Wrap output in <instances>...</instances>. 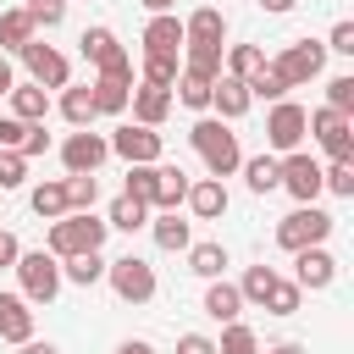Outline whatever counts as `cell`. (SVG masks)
Wrapping results in <instances>:
<instances>
[{
    "label": "cell",
    "mask_w": 354,
    "mask_h": 354,
    "mask_svg": "<svg viewBox=\"0 0 354 354\" xmlns=\"http://www.w3.org/2000/svg\"><path fill=\"white\" fill-rule=\"evenodd\" d=\"M293 88L299 83H310V77H321V66H326V44H315V39H299V44H288L277 61H271Z\"/></svg>",
    "instance_id": "obj_9"
},
{
    "label": "cell",
    "mask_w": 354,
    "mask_h": 354,
    "mask_svg": "<svg viewBox=\"0 0 354 354\" xmlns=\"http://www.w3.org/2000/svg\"><path fill=\"white\" fill-rule=\"evenodd\" d=\"M122 194H133V199L155 205V160H149V166H133V171H127V188H122Z\"/></svg>",
    "instance_id": "obj_43"
},
{
    "label": "cell",
    "mask_w": 354,
    "mask_h": 354,
    "mask_svg": "<svg viewBox=\"0 0 354 354\" xmlns=\"http://www.w3.org/2000/svg\"><path fill=\"white\" fill-rule=\"evenodd\" d=\"M243 177H249L254 194H271V188L282 183V160H277V155H254V160H243Z\"/></svg>",
    "instance_id": "obj_29"
},
{
    "label": "cell",
    "mask_w": 354,
    "mask_h": 354,
    "mask_svg": "<svg viewBox=\"0 0 354 354\" xmlns=\"http://www.w3.org/2000/svg\"><path fill=\"white\" fill-rule=\"evenodd\" d=\"M33 39V17L17 6V11H0V50H22Z\"/></svg>",
    "instance_id": "obj_31"
},
{
    "label": "cell",
    "mask_w": 354,
    "mask_h": 354,
    "mask_svg": "<svg viewBox=\"0 0 354 354\" xmlns=\"http://www.w3.org/2000/svg\"><path fill=\"white\" fill-rule=\"evenodd\" d=\"M22 177H28V160L17 149H0V188H17Z\"/></svg>",
    "instance_id": "obj_46"
},
{
    "label": "cell",
    "mask_w": 354,
    "mask_h": 354,
    "mask_svg": "<svg viewBox=\"0 0 354 354\" xmlns=\"http://www.w3.org/2000/svg\"><path fill=\"white\" fill-rule=\"evenodd\" d=\"M0 337L6 343H28L33 337V310L22 293H0Z\"/></svg>",
    "instance_id": "obj_16"
},
{
    "label": "cell",
    "mask_w": 354,
    "mask_h": 354,
    "mask_svg": "<svg viewBox=\"0 0 354 354\" xmlns=\"http://www.w3.org/2000/svg\"><path fill=\"white\" fill-rule=\"evenodd\" d=\"M22 138H28V122L0 116V149H22Z\"/></svg>",
    "instance_id": "obj_48"
},
{
    "label": "cell",
    "mask_w": 354,
    "mask_h": 354,
    "mask_svg": "<svg viewBox=\"0 0 354 354\" xmlns=\"http://www.w3.org/2000/svg\"><path fill=\"white\" fill-rule=\"evenodd\" d=\"M271 282H277V271H271V266H249V271H243V282H238V293H243L249 304H266Z\"/></svg>",
    "instance_id": "obj_39"
},
{
    "label": "cell",
    "mask_w": 354,
    "mask_h": 354,
    "mask_svg": "<svg viewBox=\"0 0 354 354\" xmlns=\"http://www.w3.org/2000/svg\"><path fill=\"white\" fill-rule=\"evenodd\" d=\"M105 277H111V288H116V299H122V304H144V299H155V266H149V260H138V254L111 260V266H105Z\"/></svg>",
    "instance_id": "obj_5"
},
{
    "label": "cell",
    "mask_w": 354,
    "mask_h": 354,
    "mask_svg": "<svg viewBox=\"0 0 354 354\" xmlns=\"http://www.w3.org/2000/svg\"><path fill=\"white\" fill-rule=\"evenodd\" d=\"M238 310H243V293H238V282H221V277H210V288H205V315L210 321H238Z\"/></svg>",
    "instance_id": "obj_21"
},
{
    "label": "cell",
    "mask_w": 354,
    "mask_h": 354,
    "mask_svg": "<svg viewBox=\"0 0 354 354\" xmlns=\"http://www.w3.org/2000/svg\"><path fill=\"white\" fill-rule=\"evenodd\" d=\"M33 216H44V221L66 216V183H39L33 188Z\"/></svg>",
    "instance_id": "obj_37"
},
{
    "label": "cell",
    "mask_w": 354,
    "mask_h": 354,
    "mask_svg": "<svg viewBox=\"0 0 354 354\" xmlns=\"http://www.w3.org/2000/svg\"><path fill=\"white\" fill-rule=\"evenodd\" d=\"M138 6H144V11H171L177 0H138Z\"/></svg>",
    "instance_id": "obj_56"
},
{
    "label": "cell",
    "mask_w": 354,
    "mask_h": 354,
    "mask_svg": "<svg viewBox=\"0 0 354 354\" xmlns=\"http://www.w3.org/2000/svg\"><path fill=\"white\" fill-rule=\"evenodd\" d=\"M155 243H160V249H171V254H177V249H188V221H177V210H166V216L155 221Z\"/></svg>",
    "instance_id": "obj_38"
},
{
    "label": "cell",
    "mask_w": 354,
    "mask_h": 354,
    "mask_svg": "<svg viewBox=\"0 0 354 354\" xmlns=\"http://www.w3.org/2000/svg\"><path fill=\"white\" fill-rule=\"evenodd\" d=\"M6 100H11V116H17V122H44V116H50V94H44L39 83H11Z\"/></svg>",
    "instance_id": "obj_22"
},
{
    "label": "cell",
    "mask_w": 354,
    "mask_h": 354,
    "mask_svg": "<svg viewBox=\"0 0 354 354\" xmlns=\"http://www.w3.org/2000/svg\"><path fill=\"white\" fill-rule=\"evenodd\" d=\"M188 271L205 277V282L221 277V271H227V249H221V243H188Z\"/></svg>",
    "instance_id": "obj_27"
},
{
    "label": "cell",
    "mask_w": 354,
    "mask_h": 354,
    "mask_svg": "<svg viewBox=\"0 0 354 354\" xmlns=\"http://www.w3.org/2000/svg\"><path fill=\"white\" fill-rule=\"evenodd\" d=\"M216 354H260V337H254L249 326H238V321H227V332H221V343H216Z\"/></svg>",
    "instance_id": "obj_41"
},
{
    "label": "cell",
    "mask_w": 354,
    "mask_h": 354,
    "mask_svg": "<svg viewBox=\"0 0 354 354\" xmlns=\"http://www.w3.org/2000/svg\"><path fill=\"white\" fill-rule=\"evenodd\" d=\"M183 39H210V44H221V39H227V17H221L216 6H199V11L183 22Z\"/></svg>",
    "instance_id": "obj_25"
},
{
    "label": "cell",
    "mask_w": 354,
    "mask_h": 354,
    "mask_svg": "<svg viewBox=\"0 0 354 354\" xmlns=\"http://www.w3.org/2000/svg\"><path fill=\"white\" fill-rule=\"evenodd\" d=\"M160 133L155 127H144V122H133V127H116V138H111V155H122L127 166H149V160H160Z\"/></svg>",
    "instance_id": "obj_11"
},
{
    "label": "cell",
    "mask_w": 354,
    "mask_h": 354,
    "mask_svg": "<svg viewBox=\"0 0 354 354\" xmlns=\"http://www.w3.org/2000/svg\"><path fill=\"white\" fill-rule=\"evenodd\" d=\"M177 100L188 105V111H210V77H194V72H177Z\"/></svg>",
    "instance_id": "obj_34"
},
{
    "label": "cell",
    "mask_w": 354,
    "mask_h": 354,
    "mask_svg": "<svg viewBox=\"0 0 354 354\" xmlns=\"http://www.w3.org/2000/svg\"><path fill=\"white\" fill-rule=\"evenodd\" d=\"M17 348H22V354H61L55 343H39V337H28V343H17Z\"/></svg>",
    "instance_id": "obj_52"
},
{
    "label": "cell",
    "mask_w": 354,
    "mask_h": 354,
    "mask_svg": "<svg viewBox=\"0 0 354 354\" xmlns=\"http://www.w3.org/2000/svg\"><path fill=\"white\" fill-rule=\"evenodd\" d=\"M17 55L28 61V72H33V83H39V88H66L72 66H66V55H61L55 44H39V39H28Z\"/></svg>",
    "instance_id": "obj_10"
},
{
    "label": "cell",
    "mask_w": 354,
    "mask_h": 354,
    "mask_svg": "<svg viewBox=\"0 0 354 354\" xmlns=\"http://www.w3.org/2000/svg\"><path fill=\"white\" fill-rule=\"evenodd\" d=\"M127 100H133V122H144V127H160L166 111H171V88H155V83L133 88Z\"/></svg>",
    "instance_id": "obj_18"
},
{
    "label": "cell",
    "mask_w": 354,
    "mask_h": 354,
    "mask_svg": "<svg viewBox=\"0 0 354 354\" xmlns=\"http://www.w3.org/2000/svg\"><path fill=\"white\" fill-rule=\"evenodd\" d=\"M326 105H332V111H343V116L354 111V77H348V72L326 83Z\"/></svg>",
    "instance_id": "obj_45"
},
{
    "label": "cell",
    "mask_w": 354,
    "mask_h": 354,
    "mask_svg": "<svg viewBox=\"0 0 354 354\" xmlns=\"http://www.w3.org/2000/svg\"><path fill=\"white\" fill-rule=\"evenodd\" d=\"M271 354H304V348H299V343H277Z\"/></svg>",
    "instance_id": "obj_57"
},
{
    "label": "cell",
    "mask_w": 354,
    "mask_h": 354,
    "mask_svg": "<svg viewBox=\"0 0 354 354\" xmlns=\"http://www.w3.org/2000/svg\"><path fill=\"white\" fill-rule=\"evenodd\" d=\"M77 44H83V61H94V66H100V77H133V55L116 44V33H111V28H88Z\"/></svg>",
    "instance_id": "obj_6"
},
{
    "label": "cell",
    "mask_w": 354,
    "mask_h": 354,
    "mask_svg": "<svg viewBox=\"0 0 354 354\" xmlns=\"http://www.w3.org/2000/svg\"><path fill=\"white\" fill-rule=\"evenodd\" d=\"M288 88H293V83H288V77H282L271 61H266V66L249 77V100H271V105H277V100H288Z\"/></svg>",
    "instance_id": "obj_28"
},
{
    "label": "cell",
    "mask_w": 354,
    "mask_h": 354,
    "mask_svg": "<svg viewBox=\"0 0 354 354\" xmlns=\"http://www.w3.org/2000/svg\"><path fill=\"white\" fill-rule=\"evenodd\" d=\"M326 50H337V55H354V22H337V28H332V39H326Z\"/></svg>",
    "instance_id": "obj_49"
},
{
    "label": "cell",
    "mask_w": 354,
    "mask_h": 354,
    "mask_svg": "<svg viewBox=\"0 0 354 354\" xmlns=\"http://www.w3.org/2000/svg\"><path fill=\"white\" fill-rule=\"evenodd\" d=\"M22 11L33 17V28H61V17H66V0H28Z\"/></svg>",
    "instance_id": "obj_44"
},
{
    "label": "cell",
    "mask_w": 354,
    "mask_h": 354,
    "mask_svg": "<svg viewBox=\"0 0 354 354\" xmlns=\"http://www.w3.org/2000/svg\"><path fill=\"white\" fill-rule=\"evenodd\" d=\"M105 232H111V221H100L94 210H66V216H55V221H50L44 249H50L55 260H72V254L100 249V243H105Z\"/></svg>",
    "instance_id": "obj_1"
},
{
    "label": "cell",
    "mask_w": 354,
    "mask_h": 354,
    "mask_svg": "<svg viewBox=\"0 0 354 354\" xmlns=\"http://www.w3.org/2000/svg\"><path fill=\"white\" fill-rule=\"evenodd\" d=\"M105 266H111V260H100V249H88V254L61 260V277H66V282H77V288H94V282L105 277Z\"/></svg>",
    "instance_id": "obj_26"
},
{
    "label": "cell",
    "mask_w": 354,
    "mask_h": 354,
    "mask_svg": "<svg viewBox=\"0 0 354 354\" xmlns=\"http://www.w3.org/2000/svg\"><path fill=\"white\" fill-rule=\"evenodd\" d=\"M44 149H50L44 122H28V138H22V149H17V155H22V160H33V155H44Z\"/></svg>",
    "instance_id": "obj_47"
},
{
    "label": "cell",
    "mask_w": 354,
    "mask_h": 354,
    "mask_svg": "<svg viewBox=\"0 0 354 354\" xmlns=\"http://www.w3.org/2000/svg\"><path fill=\"white\" fill-rule=\"evenodd\" d=\"M177 354H216V343H210L205 332H183V337H177Z\"/></svg>",
    "instance_id": "obj_50"
},
{
    "label": "cell",
    "mask_w": 354,
    "mask_h": 354,
    "mask_svg": "<svg viewBox=\"0 0 354 354\" xmlns=\"http://www.w3.org/2000/svg\"><path fill=\"white\" fill-rule=\"evenodd\" d=\"M183 50H188V61H183V72H194V77H221V44H210V39H183Z\"/></svg>",
    "instance_id": "obj_23"
},
{
    "label": "cell",
    "mask_w": 354,
    "mask_h": 354,
    "mask_svg": "<svg viewBox=\"0 0 354 354\" xmlns=\"http://www.w3.org/2000/svg\"><path fill=\"white\" fill-rule=\"evenodd\" d=\"M144 50H160V55H177V50H183V22H177V11H155V17H149Z\"/></svg>",
    "instance_id": "obj_17"
},
{
    "label": "cell",
    "mask_w": 354,
    "mask_h": 354,
    "mask_svg": "<svg viewBox=\"0 0 354 354\" xmlns=\"http://www.w3.org/2000/svg\"><path fill=\"white\" fill-rule=\"evenodd\" d=\"M188 210H194L199 221H216V216H227V188H221V177L188 183Z\"/></svg>",
    "instance_id": "obj_20"
},
{
    "label": "cell",
    "mask_w": 354,
    "mask_h": 354,
    "mask_svg": "<svg viewBox=\"0 0 354 354\" xmlns=\"http://www.w3.org/2000/svg\"><path fill=\"white\" fill-rule=\"evenodd\" d=\"M321 188H332L337 199H354V160H332L321 171Z\"/></svg>",
    "instance_id": "obj_42"
},
{
    "label": "cell",
    "mask_w": 354,
    "mask_h": 354,
    "mask_svg": "<svg viewBox=\"0 0 354 354\" xmlns=\"http://www.w3.org/2000/svg\"><path fill=\"white\" fill-rule=\"evenodd\" d=\"M183 199H188V171L155 160V205H149V210H177Z\"/></svg>",
    "instance_id": "obj_19"
},
{
    "label": "cell",
    "mask_w": 354,
    "mask_h": 354,
    "mask_svg": "<svg viewBox=\"0 0 354 354\" xmlns=\"http://www.w3.org/2000/svg\"><path fill=\"white\" fill-rule=\"evenodd\" d=\"M88 94H94V111H105V116H116V111H127V94H133V77H94V83H88Z\"/></svg>",
    "instance_id": "obj_24"
},
{
    "label": "cell",
    "mask_w": 354,
    "mask_h": 354,
    "mask_svg": "<svg viewBox=\"0 0 354 354\" xmlns=\"http://www.w3.org/2000/svg\"><path fill=\"white\" fill-rule=\"evenodd\" d=\"M304 122H310V111H304V105L277 100V105H271V116H266V144H271L277 155L299 149V144H304Z\"/></svg>",
    "instance_id": "obj_8"
},
{
    "label": "cell",
    "mask_w": 354,
    "mask_h": 354,
    "mask_svg": "<svg viewBox=\"0 0 354 354\" xmlns=\"http://www.w3.org/2000/svg\"><path fill=\"white\" fill-rule=\"evenodd\" d=\"M17 277H22V299L28 304H50L61 293V260L50 249H33V254H17Z\"/></svg>",
    "instance_id": "obj_3"
},
{
    "label": "cell",
    "mask_w": 354,
    "mask_h": 354,
    "mask_svg": "<svg viewBox=\"0 0 354 354\" xmlns=\"http://www.w3.org/2000/svg\"><path fill=\"white\" fill-rule=\"evenodd\" d=\"M188 138H194V149H199V160H205L210 177H232V171L243 166V155H238V133H227L221 116H199V122L188 127Z\"/></svg>",
    "instance_id": "obj_2"
},
{
    "label": "cell",
    "mask_w": 354,
    "mask_h": 354,
    "mask_svg": "<svg viewBox=\"0 0 354 354\" xmlns=\"http://www.w3.org/2000/svg\"><path fill=\"white\" fill-rule=\"evenodd\" d=\"M293 266H299V288H332V277H337V260L321 249V243H310V249H299L293 254Z\"/></svg>",
    "instance_id": "obj_15"
},
{
    "label": "cell",
    "mask_w": 354,
    "mask_h": 354,
    "mask_svg": "<svg viewBox=\"0 0 354 354\" xmlns=\"http://www.w3.org/2000/svg\"><path fill=\"white\" fill-rule=\"evenodd\" d=\"M61 116H66L72 127H88V122L100 116V111H94V94H88V88H66V94H61Z\"/></svg>",
    "instance_id": "obj_35"
},
{
    "label": "cell",
    "mask_w": 354,
    "mask_h": 354,
    "mask_svg": "<svg viewBox=\"0 0 354 354\" xmlns=\"http://www.w3.org/2000/svg\"><path fill=\"white\" fill-rule=\"evenodd\" d=\"M177 55H160V50H144V83H155V88H171L177 83Z\"/></svg>",
    "instance_id": "obj_33"
},
{
    "label": "cell",
    "mask_w": 354,
    "mask_h": 354,
    "mask_svg": "<svg viewBox=\"0 0 354 354\" xmlns=\"http://www.w3.org/2000/svg\"><path fill=\"white\" fill-rule=\"evenodd\" d=\"M11 83H17V77H11V66H6V55H0V100L11 94Z\"/></svg>",
    "instance_id": "obj_54"
},
{
    "label": "cell",
    "mask_w": 354,
    "mask_h": 354,
    "mask_svg": "<svg viewBox=\"0 0 354 354\" xmlns=\"http://www.w3.org/2000/svg\"><path fill=\"white\" fill-rule=\"evenodd\" d=\"M210 105L221 111V122H238V116H243V111H249L254 100H249V83H243V77L221 72V77L210 83Z\"/></svg>",
    "instance_id": "obj_14"
},
{
    "label": "cell",
    "mask_w": 354,
    "mask_h": 354,
    "mask_svg": "<svg viewBox=\"0 0 354 354\" xmlns=\"http://www.w3.org/2000/svg\"><path fill=\"white\" fill-rule=\"evenodd\" d=\"M304 133H315V138H321V149H326L332 160H354V122H348L343 111L321 105V111L304 122Z\"/></svg>",
    "instance_id": "obj_7"
},
{
    "label": "cell",
    "mask_w": 354,
    "mask_h": 354,
    "mask_svg": "<svg viewBox=\"0 0 354 354\" xmlns=\"http://www.w3.org/2000/svg\"><path fill=\"white\" fill-rule=\"evenodd\" d=\"M277 188H288L299 205H315V194H321V166H315L310 155L288 149V155H282V183H277Z\"/></svg>",
    "instance_id": "obj_12"
},
{
    "label": "cell",
    "mask_w": 354,
    "mask_h": 354,
    "mask_svg": "<svg viewBox=\"0 0 354 354\" xmlns=\"http://www.w3.org/2000/svg\"><path fill=\"white\" fill-rule=\"evenodd\" d=\"M260 6H266V11H271V17H282V11H293V6H299V0H260Z\"/></svg>",
    "instance_id": "obj_53"
},
{
    "label": "cell",
    "mask_w": 354,
    "mask_h": 354,
    "mask_svg": "<svg viewBox=\"0 0 354 354\" xmlns=\"http://www.w3.org/2000/svg\"><path fill=\"white\" fill-rule=\"evenodd\" d=\"M116 354H155V348H149V343H144V337H133V343H122V348H116Z\"/></svg>",
    "instance_id": "obj_55"
},
{
    "label": "cell",
    "mask_w": 354,
    "mask_h": 354,
    "mask_svg": "<svg viewBox=\"0 0 354 354\" xmlns=\"http://www.w3.org/2000/svg\"><path fill=\"white\" fill-rule=\"evenodd\" d=\"M144 221H149V205H144V199H133V194H116V199H111V227L138 232Z\"/></svg>",
    "instance_id": "obj_30"
},
{
    "label": "cell",
    "mask_w": 354,
    "mask_h": 354,
    "mask_svg": "<svg viewBox=\"0 0 354 354\" xmlns=\"http://www.w3.org/2000/svg\"><path fill=\"white\" fill-rule=\"evenodd\" d=\"M299 299H304V288L277 277V282H271V293H266V310H271V315H293V310H299Z\"/></svg>",
    "instance_id": "obj_40"
},
{
    "label": "cell",
    "mask_w": 354,
    "mask_h": 354,
    "mask_svg": "<svg viewBox=\"0 0 354 354\" xmlns=\"http://www.w3.org/2000/svg\"><path fill=\"white\" fill-rule=\"evenodd\" d=\"M17 254H22V249H17V238H11V232H0V266H17Z\"/></svg>",
    "instance_id": "obj_51"
},
{
    "label": "cell",
    "mask_w": 354,
    "mask_h": 354,
    "mask_svg": "<svg viewBox=\"0 0 354 354\" xmlns=\"http://www.w3.org/2000/svg\"><path fill=\"white\" fill-rule=\"evenodd\" d=\"M105 155H111V138H100V133H88V127H77V133L61 144L66 171H100V166H105Z\"/></svg>",
    "instance_id": "obj_13"
},
{
    "label": "cell",
    "mask_w": 354,
    "mask_h": 354,
    "mask_svg": "<svg viewBox=\"0 0 354 354\" xmlns=\"http://www.w3.org/2000/svg\"><path fill=\"white\" fill-rule=\"evenodd\" d=\"M260 66H266V50H260V44H232V50H227V72H232V77L249 83Z\"/></svg>",
    "instance_id": "obj_32"
},
{
    "label": "cell",
    "mask_w": 354,
    "mask_h": 354,
    "mask_svg": "<svg viewBox=\"0 0 354 354\" xmlns=\"http://www.w3.org/2000/svg\"><path fill=\"white\" fill-rule=\"evenodd\" d=\"M326 232H332V216L315 210V205H299L293 216L277 221V243H282L288 254H299V249H310V243H326Z\"/></svg>",
    "instance_id": "obj_4"
},
{
    "label": "cell",
    "mask_w": 354,
    "mask_h": 354,
    "mask_svg": "<svg viewBox=\"0 0 354 354\" xmlns=\"http://www.w3.org/2000/svg\"><path fill=\"white\" fill-rule=\"evenodd\" d=\"M94 199H100L94 171H72L66 177V210H94Z\"/></svg>",
    "instance_id": "obj_36"
}]
</instances>
